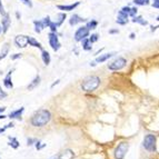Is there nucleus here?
I'll use <instances>...</instances> for the list:
<instances>
[{
  "label": "nucleus",
  "instance_id": "nucleus-1",
  "mask_svg": "<svg viewBox=\"0 0 159 159\" xmlns=\"http://www.w3.org/2000/svg\"><path fill=\"white\" fill-rule=\"evenodd\" d=\"M51 119V114L47 109H40L34 114L30 119V124L34 127H43L46 126Z\"/></svg>",
  "mask_w": 159,
  "mask_h": 159
},
{
  "label": "nucleus",
  "instance_id": "nucleus-2",
  "mask_svg": "<svg viewBox=\"0 0 159 159\" xmlns=\"http://www.w3.org/2000/svg\"><path fill=\"white\" fill-rule=\"evenodd\" d=\"M99 85H100V78L98 76H89L82 81L81 88L84 91L91 93V91H95L99 87Z\"/></svg>",
  "mask_w": 159,
  "mask_h": 159
},
{
  "label": "nucleus",
  "instance_id": "nucleus-3",
  "mask_svg": "<svg viewBox=\"0 0 159 159\" xmlns=\"http://www.w3.org/2000/svg\"><path fill=\"white\" fill-rule=\"evenodd\" d=\"M156 136L154 135H147L143 139V148L149 152H154L156 151Z\"/></svg>",
  "mask_w": 159,
  "mask_h": 159
},
{
  "label": "nucleus",
  "instance_id": "nucleus-4",
  "mask_svg": "<svg viewBox=\"0 0 159 159\" xmlns=\"http://www.w3.org/2000/svg\"><path fill=\"white\" fill-rule=\"evenodd\" d=\"M128 148H129V145L128 143H120L117 148L115 149V158L116 159H124L127 154Z\"/></svg>",
  "mask_w": 159,
  "mask_h": 159
},
{
  "label": "nucleus",
  "instance_id": "nucleus-5",
  "mask_svg": "<svg viewBox=\"0 0 159 159\" xmlns=\"http://www.w3.org/2000/svg\"><path fill=\"white\" fill-rule=\"evenodd\" d=\"M126 64H127V60H126L125 58H122V57H119V58H117L116 60H114L112 62L108 64V68L110 69V70L117 71V70H120V69L124 68V67L126 66Z\"/></svg>",
  "mask_w": 159,
  "mask_h": 159
},
{
  "label": "nucleus",
  "instance_id": "nucleus-6",
  "mask_svg": "<svg viewBox=\"0 0 159 159\" xmlns=\"http://www.w3.org/2000/svg\"><path fill=\"white\" fill-rule=\"evenodd\" d=\"M48 37H49V45L50 47L52 48L55 51H58L60 49V43H59L58 37H57L56 32H50V34H48Z\"/></svg>",
  "mask_w": 159,
  "mask_h": 159
},
{
  "label": "nucleus",
  "instance_id": "nucleus-7",
  "mask_svg": "<svg viewBox=\"0 0 159 159\" xmlns=\"http://www.w3.org/2000/svg\"><path fill=\"white\" fill-rule=\"evenodd\" d=\"M88 34H89V30H88L87 27H80L75 34V40L76 41H81L82 39L88 37Z\"/></svg>",
  "mask_w": 159,
  "mask_h": 159
},
{
  "label": "nucleus",
  "instance_id": "nucleus-8",
  "mask_svg": "<svg viewBox=\"0 0 159 159\" xmlns=\"http://www.w3.org/2000/svg\"><path fill=\"white\" fill-rule=\"evenodd\" d=\"M28 39H29V37L24 36V34H19V36H17V37L15 38V43L17 45V47L25 48L28 45Z\"/></svg>",
  "mask_w": 159,
  "mask_h": 159
},
{
  "label": "nucleus",
  "instance_id": "nucleus-9",
  "mask_svg": "<svg viewBox=\"0 0 159 159\" xmlns=\"http://www.w3.org/2000/svg\"><path fill=\"white\" fill-rule=\"evenodd\" d=\"M128 13L124 12V11L120 10L118 13V18H117V24L119 25H126L128 22Z\"/></svg>",
  "mask_w": 159,
  "mask_h": 159
},
{
  "label": "nucleus",
  "instance_id": "nucleus-10",
  "mask_svg": "<svg viewBox=\"0 0 159 159\" xmlns=\"http://www.w3.org/2000/svg\"><path fill=\"white\" fill-rule=\"evenodd\" d=\"M10 24H11L10 17H9V15L5 13V15H3V18H2V32L8 31L9 27H10Z\"/></svg>",
  "mask_w": 159,
  "mask_h": 159
},
{
  "label": "nucleus",
  "instance_id": "nucleus-11",
  "mask_svg": "<svg viewBox=\"0 0 159 159\" xmlns=\"http://www.w3.org/2000/svg\"><path fill=\"white\" fill-rule=\"evenodd\" d=\"M12 70H10V71L8 72V75L5 77V79H3V85H5V87L7 88V89H12L13 87V84L12 81H11V75H12Z\"/></svg>",
  "mask_w": 159,
  "mask_h": 159
},
{
  "label": "nucleus",
  "instance_id": "nucleus-12",
  "mask_svg": "<svg viewBox=\"0 0 159 159\" xmlns=\"http://www.w3.org/2000/svg\"><path fill=\"white\" fill-rule=\"evenodd\" d=\"M25 111V108H20L17 109V110H13L10 114L8 115V117L10 119H21V115Z\"/></svg>",
  "mask_w": 159,
  "mask_h": 159
},
{
  "label": "nucleus",
  "instance_id": "nucleus-13",
  "mask_svg": "<svg viewBox=\"0 0 159 159\" xmlns=\"http://www.w3.org/2000/svg\"><path fill=\"white\" fill-rule=\"evenodd\" d=\"M75 157V154L72 152V150L70 149H67V150L62 151L59 156V159H72Z\"/></svg>",
  "mask_w": 159,
  "mask_h": 159
},
{
  "label": "nucleus",
  "instance_id": "nucleus-14",
  "mask_svg": "<svg viewBox=\"0 0 159 159\" xmlns=\"http://www.w3.org/2000/svg\"><path fill=\"white\" fill-rule=\"evenodd\" d=\"M82 21H85V19L80 18L78 15H74V16L70 18V20H69V24H70V26H76L77 24L82 22Z\"/></svg>",
  "mask_w": 159,
  "mask_h": 159
},
{
  "label": "nucleus",
  "instance_id": "nucleus-15",
  "mask_svg": "<svg viewBox=\"0 0 159 159\" xmlns=\"http://www.w3.org/2000/svg\"><path fill=\"white\" fill-rule=\"evenodd\" d=\"M39 84H40V76H36V77H34V79L30 82L29 85H28L27 89H28V90H32V89H34V88L37 87Z\"/></svg>",
  "mask_w": 159,
  "mask_h": 159
},
{
  "label": "nucleus",
  "instance_id": "nucleus-16",
  "mask_svg": "<svg viewBox=\"0 0 159 159\" xmlns=\"http://www.w3.org/2000/svg\"><path fill=\"white\" fill-rule=\"evenodd\" d=\"M41 58H43V64H45L46 66H48V65L50 64L51 58H50V55H49V52H48V51L43 50V52H41Z\"/></svg>",
  "mask_w": 159,
  "mask_h": 159
},
{
  "label": "nucleus",
  "instance_id": "nucleus-17",
  "mask_svg": "<svg viewBox=\"0 0 159 159\" xmlns=\"http://www.w3.org/2000/svg\"><path fill=\"white\" fill-rule=\"evenodd\" d=\"M81 43H82V49H84V50H86V51L91 50L93 46H91L90 40L88 39V38H85V39H82L81 40Z\"/></svg>",
  "mask_w": 159,
  "mask_h": 159
},
{
  "label": "nucleus",
  "instance_id": "nucleus-18",
  "mask_svg": "<svg viewBox=\"0 0 159 159\" xmlns=\"http://www.w3.org/2000/svg\"><path fill=\"white\" fill-rule=\"evenodd\" d=\"M79 6V2H76L74 3V5H68V6H58V8L60 9V10H65V11H71L74 10L76 7H78Z\"/></svg>",
  "mask_w": 159,
  "mask_h": 159
},
{
  "label": "nucleus",
  "instance_id": "nucleus-19",
  "mask_svg": "<svg viewBox=\"0 0 159 159\" xmlns=\"http://www.w3.org/2000/svg\"><path fill=\"white\" fill-rule=\"evenodd\" d=\"M8 52H9V43H5V45L2 46L1 52H0V60L3 59V58H6L7 55H8Z\"/></svg>",
  "mask_w": 159,
  "mask_h": 159
},
{
  "label": "nucleus",
  "instance_id": "nucleus-20",
  "mask_svg": "<svg viewBox=\"0 0 159 159\" xmlns=\"http://www.w3.org/2000/svg\"><path fill=\"white\" fill-rule=\"evenodd\" d=\"M114 56V53H105V55H102V56L98 57V58H96V62H105L106 60H108L109 58H111V57Z\"/></svg>",
  "mask_w": 159,
  "mask_h": 159
},
{
  "label": "nucleus",
  "instance_id": "nucleus-21",
  "mask_svg": "<svg viewBox=\"0 0 159 159\" xmlns=\"http://www.w3.org/2000/svg\"><path fill=\"white\" fill-rule=\"evenodd\" d=\"M9 146L11 147V148L13 149H17L19 147V141L17 140V138L15 137H9Z\"/></svg>",
  "mask_w": 159,
  "mask_h": 159
},
{
  "label": "nucleus",
  "instance_id": "nucleus-22",
  "mask_svg": "<svg viewBox=\"0 0 159 159\" xmlns=\"http://www.w3.org/2000/svg\"><path fill=\"white\" fill-rule=\"evenodd\" d=\"M28 43H29L30 46H32V47H36V48H39V49H41V45H40V43H38L37 40L34 39V38L32 37H29V39H28Z\"/></svg>",
  "mask_w": 159,
  "mask_h": 159
},
{
  "label": "nucleus",
  "instance_id": "nucleus-23",
  "mask_svg": "<svg viewBox=\"0 0 159 159\" xmlns=\"http://www.w3.org/2000/svg\"><path fill=\"white\" fill-rule=\"evenodd\" d=\"M57 21L55 22L56 24V26L57 27H59V26H61V24L65 21V19H66V13H59L58 16H57Z\"/></svg>",
  "mask_w": 159,
  "mask_h": 159
},
{
  "label": "nucleus",
  "instance_id": "nucleus-24",
  "mask_svg": "<svg viewBox=\"0 0 159 159\" xmlns=\"http://www.w3.org/2000/svg\"><path fill=\"white\" fill-rule=\"evenodd\" d=\"M34 30H36V32H38V34L41 32V30L45 28L43 21H34Z\"/></svg>",
  "mask_w": 159,
  "mask_h": 159
},
{
  "label": "nucleus",
  "instance_id": "nucleus-25",
  "mask_svg": "<svg viewBox=\"0 0 159 159\" xmlns=\"http://www.w3.org/2000/svg\"><path fill=\"white\" fill-rule=\"evenodd\" d=\"M133 22H137V24H140V25H143V26H146L147 25V21L145 20V19H143V17H140V16L134 17Z\"/></svg>",
  "mask_w": 159,
  "mask_h": 159
},
{
  "label": "nucleus",
  "instance_id": "nucleus-26",
  "mask_svg": "<svg viewBox=\"0 0 159 159\" xmlns=\"http://www.w3.org/2000/svg\"><path fill=\"white\" fill-rule=\"evenodd\" d=\"M97 25H98V22L96 21V20H91V21H89L87 24V28H88V30H90V29H95L96 27H97Z\"/></svg>",
  "mask_w": 159,
  "mask_h": 159
},
{
  "label": "nucleus",
  "instance_id": "nucleus-27",
  "mask_svg": "<svg viewBox=\"0 0 159 159\" xmlns=\"http://www.w3.org/2000/svg\"><path fill=\"white\" fill-rule=\"evenodd\" d=\"M150 0H134V3L137 6H146L149 3Z\"/></svg>",
  "mask_w": 159,
  "mask_h": 159
},
{
  "label": "nucleus",
  "instance_id": "nucleus-28",
  "mask_svg": "<svg viewBox=\"0 0 159 159\" xmlns=\"http://www.w3.org/2000/svg\"><path fill=\"white\" fill-rule=\"evenodd\" d=\"M41 21H43V26H45V28L46 27H48L49 26V25H50V22H51V20H50V17H46V18H43V20H41Z\"/></svg>",
  "mask_w": 159,
  "mask_h": 159
},
{
  "label": "nucleus",
  "instance_id": "nucleus-29",
  "mask_svg": "<svg viewBox=\"0 0 159 159\" xmlns=\"http://www.w3.org/2000/svg\"><path fill=\"white\" fill-rule=\"evenodd\" d=\"M89 40H90V43H96V41H97V40H98V34H91V36H90V38H89Z\"/></svg>",
  "mask_w": 159,
  "mask_h": 159
},
{
  "label": "nucleus",
  "instance_id": "nucleus-30",
  "mask_svg": "<svg viewBox=\"0 0 159 159\" xmlns=\"http://www.w3.org/2000/svg\"><path fill=\"white\" fill-rule=\"evenodd\" d=\"M36 139H34V138H28V139H27V145H28V146H32V145H34V143H36Z\"/></svg>",
  "mask_w": 159,
  "mask_h": 159
},
{
  "label": "nucleus",
  "instance_id": "nucleus-31",
  "mask_svg": "<svg viewBox=\"0 0 159 159\" xmlns=\"http://www.w3.org/2000/svg\"><path fill=\"white\" fill-rule=\"evenodd\" d=\"M48 27L50 28L52 32H56L57 31V26H56V24H55V22H50V25H49Z\"/></svg>",
  "mask_w": 159,
  "mask_h": 159
},
{
  "label": "nucleus",
  "instance_id": "nucleus-32",
  "mask_svg": "<svg viewBox=\"0 0 159 159\" xmlns=\"http://www.w3.org/2000/svg\"><path fill=\"white\" fill-rule=\"evenodd\" d=\"M136 13H137V8H130V12H129V16L131 17H135L136 16Z\"/></svg>",
  "mask_w": 159,
  "mask_h": 159
},
{
  "label": "nucleus",
  "instance_id": "nucleus-33",
  "mask_svg": "<svg viewBox=\"0 0 159 159\" xmlns=\"http://www.w3.org/2000/svg\"><path fill=\"white\" fill-rule=\"evenodd\" d=\"M7 97V93H5V91L2 90V88L0 87V99H3Z\"/></svg>",
  "mask_w": 159,
  "mask_h": 159
},
{
  "label": "nucleus",
  "instance_id": "nucleus-34",
  "mask_svg": "<svg viewBox=\"0 0 159 159\" xmlns=\"http://www.w3.org/2000/svg\"><path fill=\"white\" fill-rule=\"evenodd\" d=\"M43 147H45V145H41L40 141H36V148H37L38 150H40V149L43 148Z\"/></svg>",
  "mask_w": 159,
  "mask_h": 159
},
{
  "label": "nucleus",
  "instance_id": "nucleus-35",
  "mask_svg": "<svg viewBox=\"0 0 159 159\" xmlns=\"http://www.w3.org/2000/svg\"><path fill=\"white\" fill-rule=\"evenodd\" d=\"M20 57H21V53H15V55L11 56V59H12V60H16V59L20 58Z\"/></svg>",
  "mask_w": 159,
  "mask_h": 159
},
{
  "label": "nucleus",
  "instance_id": "nucleus-36",
  "mask_svg": "<svg viewBox=\"0 0 159 159\" xmlns=\"http://www.w3.org/2000/svg\"><path fill=\"white\" fill-rule=\"evenodd\" d=\"M21 1H22V2H24L26 6H28V7H30V8H31V7H32L31 1H29V0H21Z\"/></svg>",
  "mask_w": 159,
  "mask_h": 159
},
{
  "label": "nucleus",
  "instance_id": "nucleus-37",
  "mask_svg": "<svg viewBox=\"0 0 159 159\" xmlns=\"http://www.w3.org/2000/svg\"><path fill=\"white\" fill-rule=\"evenodd\" d=\"M152 7H154V8H158L159 9V0H154Z\"/></svg>",
  "mask_w": 159,
  "mask_h": 159
},
{
  "label": "nucleus",
  "instance_id": "nucleus-38",
  "mask_svg": "<svg viewBox=\"0 0 159 159\" xmlns=\"http://www.w3.org/2000/svg\"><path fill=\"white\" fill-rule=\"evenodd\" d=\"M121 11H124V12L128 13V16H129V12H130V8H129V7H124V8L121 9Z\"/></svg>",
  "mask_w": 159,
  "mask_h": 159
},
{
  "label": "nucleus",
  "instance_id": "nucleus-39",
  "mask_svg": "<svg viewBox=\"0 0 159 159\" xmlns=\"http://www.w3.org/2000/svg\"><path fill=\"white\" fill-rule=\"evenodd\" d=\"M0 13L1 15H5V10H3V6H2V3H1V0H0Z\"/></svg>",
  "mask_w": 159,
  "mask_h": 159
},
{
  "label": "nucleus",
  "instance_id": "nucleus-40",
  "mask_svg": "<svg viewBox=\"0 0 159 159\" xmlns=\"http://www.w3.org/2000/svg\"><path fill=\"white\" fill-rule=\"evenodd\" d=\"M13 126H15V124H13V122H10V124H8V125H6L5 128L6 129H7V128H12Z\"/></svg>",
  "mask_w": 159,
  "mask_h": 159
},
{
  "label": "nucleus",
  "instance_id": "nucleus-41",
  "mask_svg": "<svg viewBox=\"0 0 159 159\" xmlns=\"http://www.w3.org/2000/svg\"><path fill=\"white\" fill-rule=\"evenodd\" d=\"M5 110H6V108H5V107H1V108H0V115L2 114V112L5 111Z\"/></svg>",
  "mask_w": 159,
  "mask_h": 159
},
{
  "label": "nucleus",
  "instance_id": "nucleus-42",
  "mask_svg": "<svg viewBox=\"0 0 159 159\" xmlns=\"http://www.w3.org/2000/svg\"><path fill=\"white\" fill-rule=\"evenodd\" d=\"M6 131V128L3 127V128H0V134H2V133H5Z\"/></svg>",
  "mask_w": 159,
  "mask_h": 159
},
{
  "label": "nucleus",
  "instance_id": "nucleus-43",
  "mask_svg": "<svg viewBox=\"0 0 159 159\" xmlns=\"http://www.w3.org/2000/svg\"><path fill=\"white\" fill-rule=\"evenodd\" d=\"M5 118H7V116H5V115H0V120L5 119Z\"/></svg>",
  "mask_w": 159,
  "mask_h": 159
},
{
  "label": "nucleus",
  "instance_id": "nucleus-44",
  "mask_svg": "<svg viewBox=\"0 0 159 159\" xmlns=\"http://www.w3.org/2000/svg\"><path fill=\"white\" fill-rule=\"evenodd\" d=\"M110 34H116V32H118V30H110Z\"/></svg>",
  "mask_w": 159,
  "mask_h": 159
},
{
  "label": "nucleus",
  "instance_id": "nucleus-45",
  "mask_svg": "<svg viewBox=\"0 0 159 159\" xmlns=\"http://www.w3.org/2000/svg\"><path fill=\"white\" fill-rule=\"evenodd\" d=\"M130 38H131V39H134V38H135V34H130Z\"/></svg>",
  "mask_w": 159,
  "mask_h": 159
},
{
  "label": "nucleus",
  "instance_id": "nucleus-46",
  "mask_svg": "<svg viewBox=\"0 0 159 159\" xmlns=\"http://www.w3.org/2000/svg\"><path fill=\"white\" fill-rule=\"evenodd\" d=\"M1 31H2V28H1V27H0V34H1Z\"/></svg>",
  "mask_w": 159,
  "mask_h": 159
},
{
  "label": "nucleus",
  "instance_id": "nucleus-47",
  "mask_svg": "<svg viewBox=\"0 0 159 159\" xmlns=\"http://www.w3.org/2000/svg\"><path fill=\"white\" fill-rule=\"evenodd\" d=\"M156 20H157V21H159V16L157 17V19H156Z\"/></svg>",
  "mask_w": 159,
  "mask_h": 159
},
{
  "label": "nucleus",
  "instance_id": "nucleus-48",
  "mask_svg": "<svg viewBox=\"0 0 159 159\" xmlns=\"http://www.w3.org/2000/svg\"><path fill=\"white\" fill-rule=\"evenodd\" d=\"M0 159H1V157H0Z\"/></svg>",
  "mask_w": 159,
  "mask_h": 159
}]
</instances>
